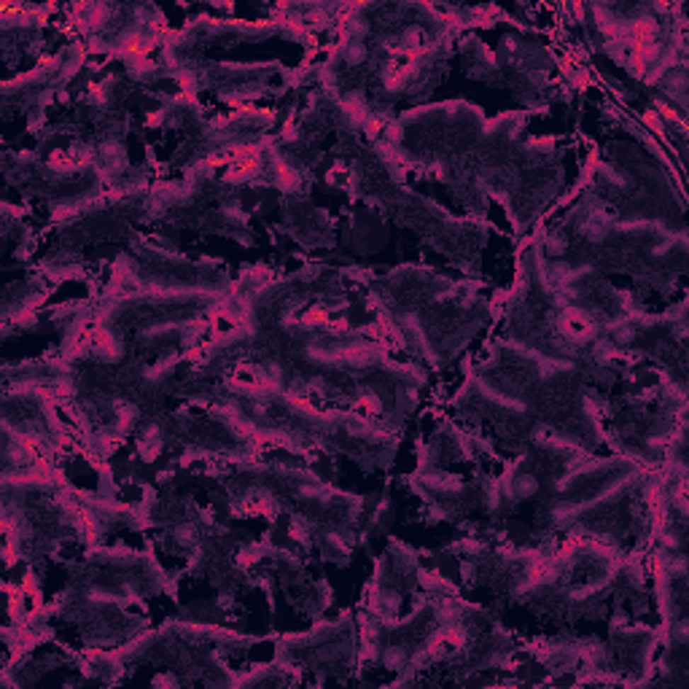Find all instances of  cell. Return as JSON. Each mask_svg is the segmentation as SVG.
Here are the masks:
<instances>
[{
  "mask_svg": "<svg viewBox=\"0 0 689 689\" xmlns=\"http://www.w3.org/2000/svg\"><path fill=\"white\" fill-rule=\"evenodd\" d=\"M170 331V324L167 326H151V329H146L140 337H137V345H146V342H154L156 337H164ZM159 348H162V355L164 358H176V342H170V339H159Z\"/></svg>",
  "mask_w": 689,
  "mask_h": 689,
  "instance_id": "cell-1",
  "label": "cell"
}]
</instances>
